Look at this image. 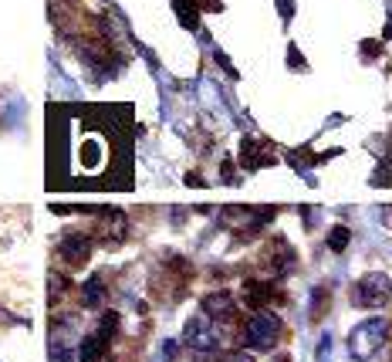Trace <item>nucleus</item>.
<instances>
[{
  "instance_id": "13",
  "label": "nucleus",
  "mask_w": 392,
  "mask_h": 362,
  "mask_svg": "<svg viewBox=\"0 0 392 362\" xmlns=\"http://www.w3.org/2000/svg\"><path fill=\"white\" fill-rule=\"evenodd\" d=\"M223 362H257V359H254L250 352H230V356H227Z\"/></svg>"
},
{
  "instance_id": "5",
  "label": "nucleus",
  "mask_w": 392,
  "mask_h": 362,
  "mask_svg": "<svg viewBox=\"0 0 392 362\" xmlns=\"http://www.w3.org/2000/svg\"><path fill=\"white\" fill-rule=\"evenodd\" d=\"M183 342L193 349V352H213L220 345V332L213 325V318H203V315H193L183 329Z\"/></svg>"
},
{
  "instance_id": "6",
  "label": "nucleus",
  "mask_w": 392,
  "mask_h": 362,
  "mask_svg": "<svg viewBox=\"0 0 392 362\" xmlns=\"http://www.w3.org/2000/svg\"><path fill=\"white\" fill-rule=\"evenodd\" d=\"M203 311H207V318H213V322H230L237 311L234 295L230 291H213V295L203 298Z\"/></svg>"
},
{
  "instance_id": "4",
  "label": "nucleus",
  "mask_w": 392,
  "mask_h": 362,
  "mask_svg": "<svg viewBox=\"0 0 392 362\" xmlns=\"http://www.w3.org/2000/svg\"><path fill=\"white\" fill-rule=\"evenodd\" d=\"M386 332H389V322H386V318H368V322H362V325L348 336V349H352V356H355V359L372 356V352L386 342Z\"/></svg>"
},
{
  "instance_id": "12",
  "label": "nucleus",
  "mask_w": 392,
  "mask_h": 362,
  "mask_svg": "<svg viewBox=\"0 0 392 362\" xmlns=\"http://www.w3.org/2000/svg\"><path fill=\"white\" fill-rule=\"evenodd\" d=\"M176 352H180V345H176L173 338H166V342H162V359L173 362V359H176Z\"/></svg>"
},
{
  "instance_id": "2",
  "label": "nucleus",
  "mask_w": 392,
  "mask_h": 362,
  "mask_svg": "<svg viewBox=\"0 0 392 362\" xmlns=\"http://www.w3.org/2000/svg\"><path fill=\"white\" fill-rule=\"evenodd\" d=\"M352 302L359 305V308H382V305H389L392 302V281L386 274H379V271H372L366 278H359L355 288H352Z\"/></svg>"
},
{
  "instance_id": "9",
  "label": "nucleus",
  "mask_w": 392,
  "mask_h": 362,
  "mask_svg": "<svg viewBox=\"0 0 392 362\" xmlns=\"http://www.w3.org/2000/svg\"><path fill=\"white\" fill-rule=\"evenodd\" d=\"M105 349H108V338H102L99 332H95V336H85L78 342V359L81 362H99L105 356Z\"/></svg>"
},
{
  "instance_id": "3",
  "label": "nucleus",
  "mask_w": 392,
  "mask_h": 362,
  "mask_svg": "<svg viewBox=\"0 0 392 362\" xmlns=\"http://www.w3.org/2000/svg\"><path fill=\"white\" fill-rule=\"evenodd\" d=\"M112 163V149H108V139L102 132H88L78 142V170L88 173V176H99L108 170Z\"/></svg>"
},
{
  "instance_id": "1",
  "label": "nucleus",
  "mask_w": 392,
  "mask_h": 362,
  "mask_svg": "<svg viewBox=\"0 0 392 362\" xmlns=\"http://www.w3.org/2000/svg\"><path fill=\"white\" fill-rule=\"evenodd\" d=\"M281 332H284V325H281V318L271 308H257L244 322V342L254 352H271L281 342Z\"/></svg>"
},
{
  "instance_id": "10",
  "label": "nucleus",
  "mask_w": 392,
  "mask_h": 362,
  "mask_svg": "<svg viewBox=\"0 0 392 362\" xmlns=\"http://www.w3.org/2000/svg\"><path fill=\"white\" fill-rule=\"evenodd\" d=\"M102 302H105V281L99 274H92V278L85 281V288H81V305H85V308H99Z\"/></svg>"
},
{
  "instance_id": "8",
  "label": "nucleus",
  "mask_w": 392,
  "mask_h": 362,
  "mask_svg": "<svg viewBox=\"0 0 392 362\" xmlns=\"http://www.w3.org/2000/svg\"><path fill=\"white\" fill-rule=\"evenodd\" d=\"M244 298H247V305L254 311L267 308V302H274V288L267 285V281H247L244 285Z\"/></svg>"
},
{
  "instance_id": "14",
  "label": "nucleus",
  "mask_w": 392,
  "mask_h": 362,
  "mask_svg": "<svg viewBox=\"0 0 392 362\" xmlns=\"http://www.w3.org/2000/svg\"><path fill=\"white\" fill-rule=\"evenodd\" d=\"M278 362H291V359H288V356H278Z\"/></svg>"
},
{
  "instance_id": "7",
  "label": "nucleus",
  "mask_w": 392,
  "mask_h": 362,
  "mask_svg": "<svg viewBox=\"0 0 392 362\" xmlns=\"http://www.w3.org/2000/svg\"><path fill=\"white\" fill-rule=\"evenodd\" d=\"M88 254H92V240H88L85 233H68V237L61 240V258L68 261L71 268L85 264V261H88Z\"/></svg>"
},
{
  "instance_id": "11",
  "label": "nucleus",
  "mask_w": 392,
  "mask_h": 362,
  "mask_svg": "<svg viewBox=\"0 0 392 362\" xmlns=\"http://www.w3.org/2000/svg\"><path fill=\"white\" fill-rule=\"evenodd\" d=\"M348 240H352L348 227H332V233H328V247H332L335 254H341V251L348 247Z\"/></svg>"
}]
</instances>
